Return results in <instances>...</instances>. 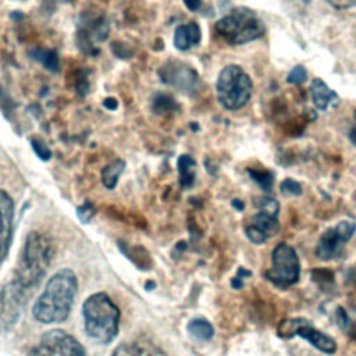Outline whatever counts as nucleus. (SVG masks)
Segmentation results:
<instances>
[{
	"instance_id": "nucleus-1",
	"label": "nucleus",
	"mask_w": 356,
	"mask_h": 356,
	"mask_svg": "<svg viewBox=\"0 0 356 356\" xmlns=\"http://www.w3.org/2000/svg\"><path fill=\"white\" fill-rule=\"evenodd\" d=\"M78 293V278L71 268L57 270L46 282L32 306V316L42 324H57L68 318Z\"/></svg>"
},
{
	"instance_id": "nucleus-2",
	"label": "nucleus",
	"mask_w": 356,
	"mask_h": 356,
	"mask_svg": "<svg viewBox=\"0 0 356 356\" xmlns=\"http://www.w3.org/2000/svg\"><path fill=\"white\" fill-rule=\"evenodd\" d=\"M83 328L86 335L100 343H111L120 328V309L106 292L88 296L82 305Z\"/></svg>"
},
{
	"instance_id": "nucleus-3",
	"label": "nucleus",
	"mask_w": 356,
	"mask_h": 356,
	"mask_svg": "<svg viewBox=\"0 0 356 356\" xmlns=\"http://www.w3.org/2000/svg\"><path fill=\"white\" fill-rule=\"evenodd\" d=\"M53 254L54 248L49 238L39 232H29L17 261L14 280L32 292L44 277Z\"/></svg>"
},
{
	"instance_id": "nucleus-4",
	"label": "nucleus",
	"mask_w": 356,
	"mask_h": 356,
	"mask_svg": "<svg viewBox=\"0 0 356 356\" xmlns=\"http://www.w3.org/2000/svg\"><path fill=\"white\" fill-rule=\"evenodd\" d=\"M216 33L228 44H246L260 39L266 26L256 11L248 7H235L216 24Z\"/></svg>"
},
{
	"instance_id": "nucleus-5",
	"label": "nucleus",
	"mask_w": 356,
	"mask_h": 356,
	"mask_svg": "<svg viewBox=\"0 0 356 356\" xmlns=\"http://www.w3.org/2000/svg\"><path fill=\"white\" fill-rule=\"evenodd\" d=\"M253 90L249 74L236 64L224 67L216 82V93L220 104L227 110H239L248 104Z\"/></svg>"
},
{
	"instance_id": "nucleus-6",
	"label": "nucleus",
	"mask_w": 356,
	"mask_h": 356,
	"mask_svg": "<svg viewBox=\"0 0 356 356\" xmlns=\"http://www.w3.org/2000/svg\"><path fill=\"white\" fill-rule=\"evenodd\" d=\"M300 263L296 250L288 243H278L271 253V268L264 277L278 288H288L299 281Z\"/></svg>"
},
{
	"instance_id": "nucleus-7",
	"label": "nucleus",
	"mask_w": 356,
	"mask_h": 356,
	"mask_svg": "<svg viewBox=\"0 0 356 356\" xmlns=\"http://www.w3.org/2000/svg\"><path fill=\"white\" fill-rule=\"evenodd\" d=\"M31 291L17 280L10 281L0 289V335L14 330L26 305Z\"/></svg>"
},
{
	"instance_id": "nucleus-8",
	"label": "nucleus",
	"mask_w": 356,
	"mask_h": 356,
	"mask_svg": "<svg viewBox=\"0 0 356 356\" xmlns=\"http://www.w3.org/2000/svg\"><path fill=\"white\" fill-rule=\"evenodd\" d=\"M42 348L58 356H88L83 345L61 328L46 331L40 338Z\"/></svg>"
},
{
	"instance_id": "nucleus-9",
	"label": "nucleus",
	"mask_w": 356,
	"mask_h": 356,
	"mask_svg": "<svg viewBox=\"0 0 356 356\" xmlns=\"http://www.w3.org/2000/svg\"><path fill=\"white\" fill-rule=\"evenodd\" d=\"M14 232V202L11 196L0 189V266L6 260L13 242Z\"/></svg>"
},
{
	"instance_id": "nucleus-10",
	"label": "nucleus",
	"mask_w": 356,
	"mask_h": 356,
	"mask_svg": "<svg viewBox=\"0 0 356 356\" xmlns=\"http://www.w3.org/2000/svg\"><path fill=\"white\" fill-rule=\"evenodd\" d=\"M309 92H310L313 104L316 106L317 110H320L323 113H330V111L335 110L341 103V99H339L338 93L335 90H332L320 78H313L312 79Z\"/></svg>"
},
{
	"instance_id": "nucleus-11",
	"label": "nucleus",
	"mask_w": 356,
	"mask_h": 356,
	"mask_svg": "<svg viewBox=\"0 0 356 356\" xmlns=\"http://www.w3.org/2000/svg\"><path fill=\"white\" fill-rule=\"evenodd\" d=\"M160 75L164 82L174 85L181 90L191 89L196 83V72L189 67L177 64V63L163 67V70L160 71Z\"/></svg>"
},
{
	"instance_id": "nucleus-12",
	"label": "nucleus",
	"mask_w": 356,
	"mask_h": 356,
	"mask_svg": "<svg viewBox=\"0 0 356 356\" xmlns=\"http://www.w3.org/2000/svg\"><path fill=\"white\" fill-rule=\"evenodd\" d=\"M296 335L310 342L320 352H324L327 355H332L337 352V342L330 335L314 328L309 320L299 328Z\"/></svg>"
},
{
	"instance_id": "nucleus-13",
	"label": "nucleus",
	"mask_w": 356,
	"mask_h": 356,
	"mask_svg": "<svg viewBox=\"0 0 356 356\" xmlns=\"http://www.w3.org/2000/svg\"><path fill=\"white\" fill-rule=\"evenodd\" d=\"M111 356H167L164 350L146 339H136L120 343Z\"/></svg>"
},
{
	"instance_id": "nucleus-14",
	"label": "nucleus",
	"mask_w": 356,
	"mask_h": 356,
	"mask_svg": "<svg viewBox=\"0 0 356 356\" xmlns=\"http://www.w3.org/2000/svg\"><path fill=\"white\" fill-rule=\"evenodd\" d=\"M342 243H345L341 236L338 235V232L335 231V228H328L327 231H324L317 242L316 246V256L321 260H332L337 256L341 254V249H342Z\"/></svg>"
},
{
	"instance_id": "nucleus-15",
	"label": "nucleus",
	"mask_w": 356,
	"mask_h": 356,
	"mask_svg": "<svg viewBox=\"0 0 356 356\" xmlns=\"http://www.w3.org/2000/svg\"><path fill=\"white\" fill-rule=\"evenodd\" d=\"M202 39V31L196 22L179 25L174 32V44L178 50H188Z\"/></svg>"
},
{
	"instance_id": "nucleus-16",
	"label": "nucleus",
	"mask_w": 356,
	"mask_h": 356,
	"mask_svg": "<svg viewBox=\"0 0 356 356\" xmlns=\"http://www.w3.org/2000/svg\"><path fill=\"white\" fill-rule=\"evenodd\" d=\"M125 167V163L121 159H117L114 161H111L110 164H107L103 170H102V182L107 189H114L120 175L122 174Z\"/></svg>"
},
{
	"instance_id": "nucleus-17",
	"label": "nucleus",
	"mask_w": 356,
	"mask_h": 356,
	"mask_svg": "<svg viewBox=\"0 0 356 356\" xmlns=\"http://www.w3.org/2000/svg\"><path fill=\"white\" fill-rule=\"evenodd\" d=\"M188 332L200 341H209L214 335V328L211 323H209L206 318H193L186 325Z\"/></svg>"
},
{
	"instance_id": "nucleus-18",
	"label": "nucleus",
	"mask_w": 356,
	"mask_h": 356,
	"mask_svg": "<svg viewBox=\"0 0 356 356\" xmlns=\"http://www.w3.org/2000/svg\"><path fill=\"white\" fill-rule=\"evenodd\" d=\"M195 165H196L195 160L188 154H182L178 159L179 179H181V185L184 188H191L195 181Z\"/></svg>"
},
{
	"instance_id": "nucleus-19",
	"label": "nucleus",
	"mask_w": 356,
	"mask_h": 356,
	"mask_svg": "<svg viewBox=\"0 0 356 356\" xmlns=\"http://www.w3.org/2000/svg\"><path fill=\"white\" fill-rule=\"evenodd\" d=\"M252 224L254 227H257L259 229H261L268 238L275 235L280 229V222H278L277 217H273V216L261 213V211H259L256 216L252 217Z\"/></svg>"
},
{
	"instance_id": "nucleus-20",
	"label": "nucleus",
	"mask_w": 356,
	"mask_h": 356,
	"mask_svg": "<svg viewBox=\"0 0 356 356\" xmlns=\"http://www.w3.org/2000/svg\"><path fill=\"white\" fill-rule=\"evenodd\" d=\"M306 318L295 317V318H286L282 320L277 328V335L281 338H293L296 337L299 328L306 323Z\"/></svg>"
},
{
	"instance_id": "nucleus-21",
	"label": "nucleus",
	"mask_w": 356,
	"mask_h": 356,
	"mask_svg": "<svg viewBox=\"0 0 356 356\" xmlns=\"http://www.w3.org/2000/svg\"><path fill=\"white\" fill-rule=\"evenodd\" d=\"M312 280L321 288V289H327L334 284V273L328 268H314L312 270Z\"/></svg>"
},
{
	"instance_id": "nucleus-22",
	"label": "nucleus",
	"mask_w": 356,
	"mask_h": 356,
	"mask_svg": "<svg viewBox=\"0 0 356 356\" xmlns=\"http://www.w3.org/2000/svg\"><path fill=\"white\" fill-rule=\"evenodd\" d=\"M248 172L250 174L252 179L254 182H257L264 191H271L273 182H274V175L267 171V170H248Z\"/></svg>"
},
{
	"instance_id": "nucleus-23",
	"label": "nucleus",
	"mask_w": 356,
	"mask_h": 356,
	"mask_svg": "<svg viewBox=\"0 0 356 356\" xmlns=\"http://www.w3.org/2000/svg\"><path fill=\"white\" fill-rule=\"evenodd\" d=\"M257 207H259V211L266 213V214H270V216H273V217H277V214H278V211H280V204H278V202H277L275 199H273V197H268V196L259 199Z\"/></svg>"
},
{
	"instance_id": "nucleus-24",
	"label": "nucleus",
	"mask_w": 356,
	"mask_h": 356,
	"mask_svg": "<svg viewBox=\"0 0 356 356\" xmlns=\"http://www.w3.org/2000/svg\"><path fill=\"white\" fill-rule=\"evenodd\" d=\"M334 228L338 232V235L341 236V239L343 242H348L356 231V224L353 221H341Z\"/></svg>"
},
{
	"instance_id": "nucleus-25",
	"label": "nucleus",
	"mask_w": 356,
	"mask_h": 356,
	"mask_svg": "<svg viewBox=\"0 0 356 356\" xmlns=\"http://www.w3.org/2000/svg\"><path fill=\"white\" fill-rule=\"evenodd\" d=\"M306 78H307V71H306V68H305L303 65H296V67H293V68L291 70V72L288 74L286 81H288L289 83H293V85H300V83H303V82L306 81Z\"/></svg>"
},
{
	"instance_id": "nucleus-26",
	"label": "nucleus",
	"mask_w": 356,
	"mask_h": 356,
	"mask_svg": "<svg viewBox=\"0 0 356 356\" xmlns=\"http://www.w3.org/2000/svg\"><path fill=\"white\" fill-rule=\"evenodd\" d=\"M245 234H246V236L249 238V241L253 242V243H256V245H260V243L266 242L267 238H268L261 229H259V228L254 227L253 224H249V225L245 228Z\"/></svg>"
},
{
	"instance_id": "nucleus-27",
	"label": "nucleus",
	"mask_w": 356,
	"mask_h": 356,
	"mask_svg": "<svg viewBox=\"0 0 356 356\" xmlns=\"http://www.w3.org/2000/svg\"><path fill=\"white\" fill-rule=\"evenodd\" d=\"M76 214H78V218H79L82 222L88 224V222L92 221V218L95 217L96 211H95V207H93V204H92L90 202H85L83 204H81V206L76 209Z\"/></svg>"
},
{
	"instance_id": "nucleus-28",
	"label": "nucleus",
	"mask_w": 356,
	"mask_h": 356,
	"mask_svg": "<svg viewBox=\"0 0 356 356\" xmlns=\"http://www.w3.org/2000/svg\"><path fill=\"white\" fill-rule=\"evenodd\" d=\"M280 188H281V192H282L284 195H295V196H296V195H300V193H302V186H300V184H299L298 181L292 179V178L284 179V181L281 182Z\"/></svg>"
},
{
	"instance_id": "nucleus-29",
	"label": "nucleus",
	"mask_w": 356,
	"mask_h": 356,
	"mask_svg": "<svg viewBox=\"0 0 356 356\" xmlns=\"http://www.w3.org/2000/svg\"><path fill=\"white\" fill-rule=\"evenodd\" d=\"M39 56H38V60H40L47 68H50V70H57V67H58V57H57V54L54 53V51H39L38 53Z\"/></svg>"
},
{
	"instance_id": "nucleus-30",
	"label": "nucleus",
	"mask_w": 356,
	"mask_h": 356,
	"mask_svg": "<svg viewBox=\"0 0 356 356\" xmlns=\"http://www.w3.org/2000/svg\"><path fill=\"white\" fill-rule=\"evenodd\" d=\"M171 97L165 96V95H159L156 99H154V110L156 111H164L167 108L171 107Z\"/></svg>"
},
{
	"instance_id": "nucleus-31",
	"label": "nucleus",
	"mask_w": 356,
	"mask_h": 356,
	"mask_svg": "<svg viewBox=\"0 0 356 356\" xmlns=\"http://www.w3.org/2000/svg\"><path fill=\"white\" fill-rule=\"evenodd\" d=\"M324 1L337 10H348L356 6V0H324Z\"/></svg>"
},
{
	"instance_id": "nucleus-32",
	"label": "nucleus",
	"mask_w": 356,
	"mask_h": 356,
	"mask_svg": "<svg viewBox=\"0 0 356 356\" xmlns=\"http://www.w3.org/2000/svg\"><path fill=\"white\" fill-rule=\"evenodd\" d=\"M337 321H338V324H339L343 330H345V328H349L350 324H352L349 316L346 314V312H345L342 307H338V310H337Z\"/></svg>"
},
{
	"instance_id": "nucleus-33",
	"label": "nucleus",
	"mask_w": 356,
	"mask_h": 356,
	"mask_svg": "<svg viewBox=\"0 0 356 356\" xmlns=\"http://www.w3.org/2000/svg\"><path fill=\"white\" fill-rule=\"evenodd\" d=\"M32 146H33L36 154H38L40 159H43V160L50 159V150L46 147V145H42L40 142L32 140Z\"/></svg>"
},
{
	"instance_id": "nucleus-34",
	"label": "nucleus",
	"mask_w": 356,
	"mask_h": 356,
	"mask_svg": "<svg viewBox=\"0 0 356 356\" xmlns=\"http://www.w3.org/2000/svg\"><path fill=\"white\" fill-rule=\"evenodd\" d=\"M184 3H185V6H186L188 10L196 11V10L200 7L202 0H184Z\"/></svg>"
},
{
	"instance_id": "nucleus-35",
	"label": "nucleus",
	"mask_w": 356,
	"mask_h": 356,
	"mask_svg": "<svg viewBox=\"0 0 356 356\" xmlns=\"http://www.w3.org/2000/svg\"><path fill=\"white\" fill-rule=\"evenodd\" d=\"M103 104H104V107H106V108H108V110H115V108H117V100H115V99H113V97H107V99H104Z\"/></svg>"
},
{
	"instance_id": "nucleus-36",
	"label": "nucleus",
	"mask_w": 356,
	"mask_h": 356,
	"mask_svg": "<svg viewBox=\"0 0 356 356\" xmlns=\"http://www.w3.org/2000/svg\"><path fill=\"white\" fill-rule=\"evenodd\" d=\"M232 206L234 207H236L238 210H242L245 206H243V203L241 202V200H238V199H235V200H232Z\"/></svg>"
}]
</instances>
